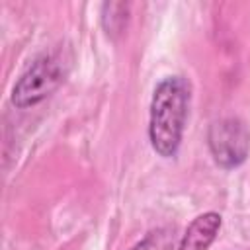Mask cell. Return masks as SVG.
I'll use <instances>...</instances> for the list:
<instances>
[{
    "label": "cell",
    "mask_w": 250,
    "mask_h": 250,
    "mask_svg": "<svg viewBox=\"0 0 250 250\" xmlns=\"http://www.w3.org/2000/svg\"><path fill=\"white\" fill-rule=\"evenodd\" d=\"M191 88L184 76H166L154 88L150 100L148 139L162 158L178 154L182 145L188 111H189Z\"/></svg>",
    "instance_id": "obj_1"
},
{
    "label": "cell",
    "mask_w": 250,
    "mask_h": 250,
    "mask_svg": "<svg viewBox=\"0 0 250 250\" xmlns=\"http://www.w3.org/2000/svg\"><path fill=\"white\" fill-rule=\"evenodd\" d=\"M66 72L68 64L61 51L39 55L14 84L12 104L20 109H25L43 102L62 84Z\"/></svg>",
    "instance_id": "obj_2"
},
{
    "label": "cell",
    "mask_w": 250,
    "mask_h": 250,
    "mask_svg": "<svg viewBox=\"0 0 250 250\" xmlns=\"http://www.w3.org/2000/svg\"><path fill=\"white\" fill-rule=\"evenodd\" d=\"M207 145L213 160L221 168L232 170L250 154V129L238 117H223L209 125Z\"/></svg>",
    "instance_id": "obj_3"
},
{
    "label": "cell",
    "mask_w": 250,
    "mask_h": 250,
    "mask_svg": "<svg viewBox=\"0 0 250 250\" xmlns=\"http://www.w3.org/2000/svg\"><path fill=\"white\" fill-rule=\"evenodd\" d=\"M221 229V215L215 211L203 213L186 229L178 250H207Z\"/></svg>",
    "instance_id": "obj_4"
},
{
    "label": "cell",
    "mask_w": 250,
    "mask_h": 250,
    "mask_svg": "<svg viewBox=\"0 0 250 250\" xmlns=\"http://www.w3.org/2000/svg\"><path fill=\"white\" fill-rule=\"evenodd\" d=\"M127 10L129 6L123 2H109L104 4V12H102V25L105 29L107 35L115 37L117 33L123 31L125 23H127Z\"/></svg>",
    "instance_id": "obj_5"
},
{
    "label": "cell",
    "mask_w": 250,
    "mask_h": 250,
    "mask_svg": "<svg viewBox=\"0 0 250 250\" xmlns=\"http://www.w3.org/2000/svg\"><path fill=\"white\" fill-rule=\"evenodd\" d=\"M131 250H174V229L162 227V229L150 230Z\"/></svg>",
    "instance_id": "obj_6"
}]
</instances>
